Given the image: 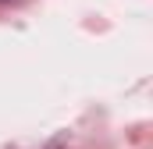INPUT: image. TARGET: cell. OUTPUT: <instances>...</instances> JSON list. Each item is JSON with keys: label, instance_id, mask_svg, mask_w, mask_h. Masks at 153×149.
I'll use <instances>...</instances> for the list:
<instances>
[]
</instances>
